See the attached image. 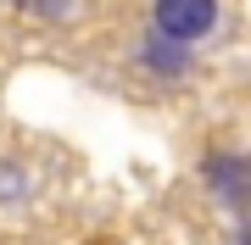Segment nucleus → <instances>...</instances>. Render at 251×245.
Wrapping results in <instances>:
<instances>
[{
  "mask_svg": "<svg viewBox=\"0 0 251 245\" xmlns=\"http://www.w3.org/2000/svg\"><path fill=\"white\" fill-rule=\"evenodd\" d=\"M246 173H251V167H246L240 151H218V156H206L201 178H206V190L224 200L229 212H240V206H246Z\"/></svg>",
  "mask_w": 251,
  "mask_h": 245,
  "instance_id": "2",
  "label": "nucleus"
},
{
  "mask_svg": "<svg viewBox=\"0 0 251 245\" xmlns=\"http://www.w3.org/2000/svg\"><path fill=\"white\" fill-rule=\"evenodd\" d=\"M140 67H145L151 78L173 84V78H184L190 67H196V56H190L184 45H173V39H156V34H145V39H140Z\"/></svg>",
  "mask_w": 251,
  "mask_h": 245,
  "instance_id": "3",
  "label": "nucleus"
},
{
  "mask_svg": "<svg viewBox=\"0 0 251 245\" xmlns=\"http://www.w3.org/2000/svg\"><path fill=\"white\" fill-rule=\"evenodd\" d=\"M224 22V6L218 0H168V6L151 11V34L156 39H173V45H196V39H206L212 28Z\"/></svg>",
  "mask_w": 251,
  "mask_h": 245,
  "instance_id": "1",
  "label": "nucleus"
}]
</instances>
